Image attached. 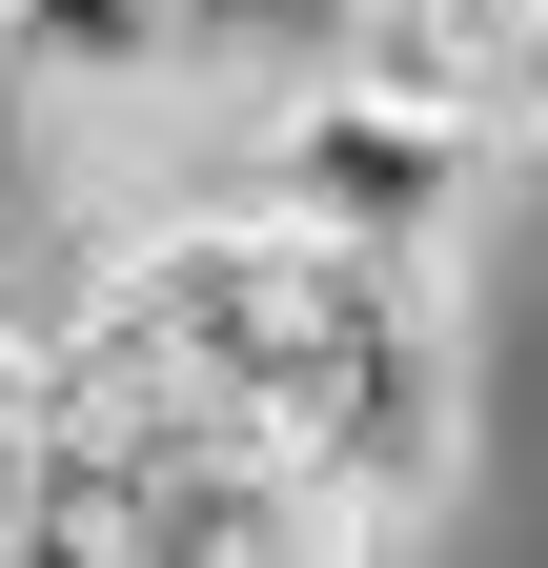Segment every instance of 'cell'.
Segmentation results:
<instances>
[{
    "instance_id": "2",
    "label": "cell",
    "mask_w": 548,
    "mask_h": 568,
    "mask_svg": "<svg viewBox=\"0 0 548 568\" xmlns=\"http://www.w3.org/2000/svg\"><path fill=\"white\" fill-rule=\"evenodd\" d=\"M325 61L447 102L488 163H548V0H346V41H325Z\"/></svg>"
},
{
    "instance_id": "1",
    "label": "cell",
    "mask_w": 548,
    "mask_h": 568,
    "mask_svg": "<svg viewBox=\"0 0 548 568\" xmlns=\"http://www.w3.org/2000/svg\"><path fill=\"white\" fill-rule=\"evenodd\" d=\"M244 203H285V224L325 244H467V203H488V142H467L447 102L366 82V61H305V82L244 102Z\"/></svg>"
}]
</instances>
